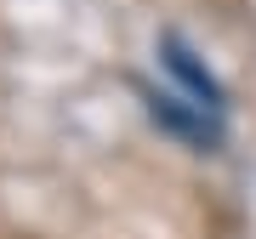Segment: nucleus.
I'll use <instances>...</instances> for the list:
<instances>
[{"label": "nucleus", "mask_w": 256, "mask_h": 239, "mask_svg": "<svg viewBox=\"0 0 256 239\" xmlns=\"http://www.w3.org/2000/svg\"><path fill=\"white\" fill-rule=\"evenodd\" d=\"M160 52H165V68H171L176 80L194 92V102H200V108H210V114H216L222 102H228V97H222V86L210 80V68L188 52V40H182V34H160Z\"/></svg>", "instance_id": "obj_1"}, {"label": "nucleus", "mask_w": 256, "mask_h": 239, "mask_svg": "<svg viewBox=\"0 0 256 239\" xmlns=\"http://www.w3.org/2000/svg\"><path fill=\"white\" fill-rule=\"evenodd\" d=\"M148 114L160 120L165 131H176V137H188L194 148H210L216 142V131H210V108H182V97H171V92H148Z\"/></svg>", "instance_id": "obj_2"}]
</instances>
